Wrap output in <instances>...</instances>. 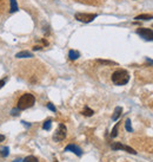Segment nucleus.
<instances>
[{
	"label": "nucleus",
	"mask_w": 153,
	"mask_h": 162,
	"mask_svg": "<svg viewBox=\"0 0 153 162\" xmlns=\"http://www.w3.org/2000/svg\"><path fill=\"white\" fill-rule=\"evenodd\" d=\"M111 79H112L113 84H116V85H125L130 81V73L127 72L126 70L119 69V70L114 71L112 73Z\"/></svg>",
	"instance_id": "nucleus-1"
},
{
	"label": "nucleus",
	"mask_w": 153,
	"mask_h": 162,
	"mask_svg": "<svg viewBox=\"0 0 153 162\" xmlns=\"http://www.w3.org/2000/svg\"><path fill=\"white\" fill-rule=\"evenodd\" d=\"M35 103V97L32 94H24L20 96V98L18 99L17 103V108L19 110H26L28 108H32Z\"/></svg>",
	"instance_id": "nucleus-2"
},
{
	"label": "nucleus",
	"mask_w": 153,
	"mask_h": 162,
	"mask_svg": "<svg viewBox=\"0 0 153 162\" xmlns=\"http://www.w3.org/2000/svg\"><path fill=\"white\" fill-rule=\"evenodd\" d=\"M66 134H67L66 126H65V124H62V123H60L58 129H57V131H56V134L53 135V140L56 142H60V141H62L66 137Z\"/></svg>",
	"instance_id": "nucleus-3"
},
{
	"label": "nucleus",
	"mask_w": 153,
	"mask_h": 162,
	"mask_svg": "<svg viewBox=\"0 0 153 162\" xmlns=\"http://www.w3.org/2000/svg\"><path fill=\"white\" fill-rule=\"evenodd\" d=\"M74 18L81 23H91L97 18L95 13H76Z\"/></svg>",
	"instance_id": "nucleus-4"
},
{
	"label": "nucleus",
	"mask_w": 153,
	"mask_h": 162,
	"mask_svg": "<svg viewBox=\"0 0 153 162\" xmlns=\"http://www.w3.org/2000/svg\"><path fill=\"white\" fill-rule=\"evenodd\" d=\"M137 33L144 38L145 40H153V31L151 29H144V27H140L137 30Z\"/></svg>",
	"instance_id": "nucleus-5"
},
{
	"label": "nucleus",
	"mask_w": 153,
	"mask_h": 162,
	"mask_svg": "<svg viewBox=\"0 0 153 162\" xmlns=\"http://www.w3.org/2000/svg\"><path fill=\"white\" fill-rule=\"evenodd\" d=\"M111 148L113 149V150H126L127 153H131V154H137V152L134 150V149H132L131 147H127V146H124V144H121L120 142H114L112 146H111Z\"/></svg>",
	"instance_id": "nucleus-6"
},
{
	"label": "nucleus",
	"mask_w": 153,
	"mask_h": 162,
	"mask_svg": "<svg viewBox=\"0 0 153 162\" xmlns=\"http://www.w3.org/2000/svg\"><path fill=\"white\" fill-rule=\"evenodd\" d=\"M65 152H72L74 153L76 156H81L83 155V150H81V148L78 147V146H75V144H68L65 147Z\"/></svg>",
	"instance_id": "nucleus-7"
},
{
	"label": "nucleus",
	"mask_w": 153,
	"mask_h": 162,
	"mask_svg": "<svg viewBox=\"0 0 153 162\" xmlns=\"http://www.w3.org/2000/svg\"><path fill=\"white\" fill-rule=\"evenodd\" d=\"M121 113H123V108L121 107H117L116 109H114V113H113V116H112V121H117L121 116Z\"/></svg>",
	"instance_id": "nucleus-8"
},
{
	"label": "nucleus",
	"mask_w": 153,
	"mask_h": 162,
	"mask_svg": "<svg viewBox=\"0 0 153 162\" xmlns=\"http://www.w3.org/2000/svg\"><path fill=\"white\" fill-rule=\"evenodd\" d=\"M33 55L28 51H20L16 55V58H32Z\"/></svg>",
	"instance_id": "nucleus-9"
},
{
	"label": "nucleus",
	"mask_w": 153,
	"mask_h": 162,
	"mask_svg": "<svg viewBox=\"0 0 153 162\" xmlns=\"http://www.w3.org/2000/svg\"><path fill=\"white\" fill-rule=\"evenodd\" d=\"M80 57V53L78 51H75V50H70V52H68V58L71 60H75V59H78Z\"/></svg>",
	"instance_id": "nucleus-10"
},
{
	"label": "nucleus",
	"mask_w": 153,
	"mask_h": 162,
	"mask_svg": "<svg viewBox=\"0 0 153 162\" xmlns=\"http://www.w3.org/2000/svg\"><path fill=\"white\" fill-rule=\"evenodd\" d=\"M134 19L135 20H150V19H153V16L152 14H139Z\"/></svg>",
	"instance_id": "nucleus-11"
},
{
	"label": "nucleus",
	"mask_w": 153,
	"mask_h": 162,
	"mask_svg": "<svg viewBox=\"0 0 153 162\" xmlns=\"http://www.w3.org/2000/svg\"><path fill=\"white\" fill-rule=\"evenodd\" d=\"M9 3H11V7H9V12L11 13H13V12H17L18 11V4L16 0H9Z\"/></svg>",
	"instance_id": "nucleus-12"
},
{
	"label": "nucleus",
	"mask_w": 153,
	"mask_h": 162,
	"mask_svg": "<svg viewBox=\"0 0 153 162\" xmlns=\"http://www.w3.org/2000/svg\"><path fill=\"white\" fill-rule=\"evenodd\" d=\"M94 114V111L92 110V109H90V108H88L87 105L84 108V110H83V115L84 116H87V117H90V116H92Z\"/></svg>",
	"instance_id": "nucleus-13"
},
{
	"label": "nucleus",
	"mask_w": 153,
	"mask_h": 162,
	"mask_svg": "<svg viewBox=\"0 0 153 162\" xmlns=\"http://www.w3.org/2000/svg\"><path fill=\"white\" fill-rule=\"evenodd\" d=\"M51 127H52V121H51V120L45 121V123L43 124V129H44V130H49Z\"/></svg>",
	"instance_id": "nucleus-14"
},
{
	"label": "nucleus",
	"mask_w": 153,
	"mask_h": 162,
	"mask_svg": "<svg viewBox=\"0 0 153 162\" xmlns=\"http://www.w3.org/2000/svg\"><path fill=\"white\" fill-rule=\"evenodd\" d=\"M125 128H126V130L129 131V133H132V131H133L132 126H131V120H130V118L126 120V122H125Z\"/></svg>",
	"instance_id": "nucleus-15"
},
{
	"label": "nucleus",
	"mask_w": 153,
	"mask_h": 162,
	"mask_svg": "<svg viewBox=\"0 0 153 162\" xmlns=\"http://www.w3.org/2000/svg\"><path fill=\"white\" fill-rule=\"evenodd\" d=\"M118 129H119V123H117L116 126H114V128L112 129L111 137H117V135H118Z\"/></svg>",
	"instance_id": "nucleus-16"
},
{
	"label": "nucleus",
	"mask_w": 153,
	"mask_h": 162,
	"mask_svg": "<svg viewBox=\"0 0 153 162\" xmlns=\"http://www.w3.org/2000/svg\"><path fill=\"white\" fill-rule=\"evenodd\" d=\"M0 154H1V156H3V157H7V156H8V154H9V149H8V147L3 148V149H1V152H0Z\"/></svg>",
	"instance_id": "nucleus-17"
},
{
	"label": "nucleus",
	"mask_w": 153,
	"mask_h": 162,
	"mask_svg": "<svg viewBox=\"0 0 153 162\" xmlns=\"http://www.w3.org/2000/svg\"><path fill=\"white\" fill-rule=\"evenodd\" d=\"M98 63H100V64H106V65H116V63L114 62H112V60H103V59H98Z\"/></svg>",
	"instance_id": "nucleus-18"
},
{
	"label": "nucleus",
	"mask_w": 153,
	"mask_h": 162,
	"mask_svg": "<svg viewBox=\"0 0 153 162\" xmlns=\"http://www.w3.org/2000/svg\"><path fill=\"white\" fill-rule=\"evenodd\" d=\"M22 161L24 162H38V159L34 157V156H27L26 159H24Z\"/></svg>",
	"instance_id": "nucleus-19"
},
{
	"label": "nucleus",
	"mask_w": 153,
	"mask_h": 162,
	"mask_svg": "<svg viewBox=\"0 0 153 162\" xmlns=\"http://www.w3.org/2000/svg\"><path fill=\"white\" fill-rule=\"evenodd\" d=\"M47 108L49 109V110H52L53 111V113H56V111H57V108L52 104V103H47Z\"/></svg>",
	"instance_id": "nucleus-20"
},
{
	"label": "nucleus",
	"mask_w": 153,
	"mask_h": 162,
	"mask_svg": "<svg viewBox=\"0 0 153 162\" xmlns=\"http://www.w3.org/2000/svg\"><path fill=\"white\" fill-rule=\"evenodd\" d=\"M19 111H20V110L17 108V109H14V110H12V111H11V115H13V116H18V115H19V114H18Z\"/></svg>",
	"instance_id": "nucleus-21"
},
{
	"label": "nucleus",
	"mask_w": 153,
	"mask_h": 162,
	"mask_svg": "<svg viewBox=\"0 0 153 162\" xmlns=\"http://www.w3.org/2000/svg\"><path fill=\"white\" fill-rule=\"evenodd\" d=\"M6 82H7V78H3V79H0V89H1L3 86L6 84Z\"/></svg>",
	"instance_id": "nucleus-22"
},
{
	"label": "nucleus",
	"mask_w": 153,
	"mask_h": 162,
	"mask_svg": "<svg viewBox=\"0 0 153 162\" xmlns=\"http://www.w3.org/2000/svg\"><path fill=\"white\" fill-rule=\"evenodd\" d=\"M21 123H22V124H24V126H26V127H27V128H30V127H31V124H30V123H27V122H24V121H22V122H21Z\"/></svg>",
	"instance_id": "nucleus-23"
},
{
	"label": "nucleus",
	"mask_w": 153,
	"mask_h": 162,
	"mask_svg": "<svg viewBox=\"0 0 153 162\" xmlns=\"http://www.w3.org/2000/svg\"><path fill=\"white\" fill-rule=\"evenodd\" d=\"M5 140V135H3V134H0V142H3Z\"/></svg>",
	"instance_id": "nucleus-24"
},
{
	"label": "nucleus",
	"mask_w": 153,
	"mask_h": 162,
	"mask_svg": "<svg viewBox=\"0 0 153 162\" xmlns=\"http://www.w3.org/2000/svg\"><path fill=\"white\" fill-rule=\"evenodd\" d=\"M41 49H43L41 46H34V47H33L34 51H38V50H41Z\"/></svg>",
	"instance_id": "nucleus-25"
},
{
	"label": "nucleus",
	"mask_w": 153,
	"mask_h": 162,
	"mask_svg": "<svg viewBox=\"0 0 153 162\" xmlns=\"http://www.w3.org/2000/svg\"><path fill=\"white\" fill-rule=\"evenodd\" d=\"M12 162H24L21 159H18V160H14V161H12Z\"/></svg>",
	"instance_id": "nucleus-26"
},
{
	"label": "nucleus",
	"mask_w": 153,
	"mask_h": 162,
	"mask_svg": "<svg viewBox=\"0 0 153 162\" xmlns=\"http://www.w3.org/2000/svg\"><path fill=\"white\" fill-rule=\"evenodd\" d=\"M146 60H147V62H148V63H150V64H153V60H151V59H148V58H147V59H146Z\"/></svg>",
	"instance_id": "nucleus-27"
},
{
	"label": "nucleus",
	"mask_w": 153,
	"mask_h": 162,
	"mask_svg": "<svg viewBox=\"0 0 153 162\" xmlns=\"http://www.w3.org/2000/svg\"><path fill=\"white\" fill-rule=\"evenodd\" d=\"M1 1H3V0H0V3H1Z\"/></svg>",
	"instance_id": "nucleus-28"
},
{
	"label": "nucleus",
	"mask_w": 153,
	"mask_h": 162,
	"mask_svg": "<svg viewBox=\"0 0 153 162\" xmlns=\"http://www.w3.org/2000/svg\"><path fill=\"white\" fill-rule=\"evenodd\" d=\"M54 162H58V161H54Z\"/></svg>",
	"instance_id": "nucleus-29"
}]
</instances>
